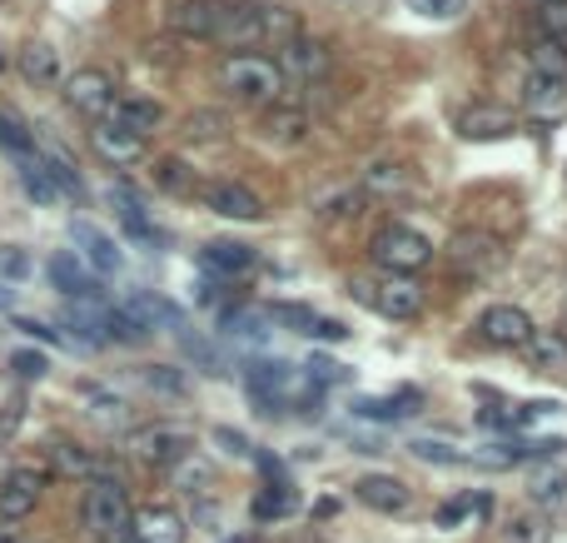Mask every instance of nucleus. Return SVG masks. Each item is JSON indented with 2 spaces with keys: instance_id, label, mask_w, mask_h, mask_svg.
I'll list each match as a JSON object with an SVG mask.
<instances>
[{
  "instance_id": "nucleus-55",
  "label": "nucleus",
  "mask_w": 567,
  "mask_h": 543,
  "mask_svg": "<svg viewBox=\"0 0 567 543\" xmlns=\"http://www.w3.org/2000/svg\"><path fill=\"white\" fill-rule=\"evenodd\" d=\"M15 329H25L31 339H45V344H60V335L50 325H41V319H15Z\"/></svg>"
},
{
  "instance_id": "nucleus-30",
  "label": "nucleus",
  "mask_w": 567,
  "mask_h": 543,
  "mask_svg": "<svg viewBox=\"0 0 567 543\" xmlns=\"http://www.w3.org/2000/svg\"><path fill=\"white\" fill-rule=\"evenodd\" d=\"M408 180H413V170H404L398 160H374L359 180V190L364 195H398V190H408Z\"/></svg>"
},
{
  "instance_id": "nucleus-61",
  "label": "nucleus",
  "mask_w": 567,
  "mask_h": 543,
  "mask_svg": "<svg viewBox=\"0 0 567 543\" xmlns=\"http://www.w3.org/2000/svg\"><path fill=\"white\" fill-rule=\"evenodd\" d=\"M0 70H5V55H0Z\"/></svg>"
},
{
  "instance_id": "nucleus-1",
  "label": "nucleus",
  "mask_w": 567,
  "mask_h": 543,
  "mask_svg": "<svg viewBox=\"0 0 567 543\" xmlns=\"http://www.w3.org/2000/svg\"><path fill=\"white\" fill-rule=\"evenodd\" d=\"M215 86L225 90L229 100H239V105H279L284 100V70H279V60H269V55L259 50H229L225 60L215 66Z\"/></svg>"
},
{
  "instance_id": "nucleus-18",
  "label": "nucleus",
  "mask_w": 567,
  "mask_h": 543,
  "mask_svg": "<svg viewBox=\"0 0 567 543\" xmlns=\"http://www.w3.org/2000/svg\"><path fill=\"white\" fill-rule=\"evenodd\" d=\"M70 245H76V254L90 264L95 274H115L120 264H125V254H120V245L105 235L100 225H90V219H76L70 225Z\"/></svg>"
},
{
  "instance_id": "nucleus-53",
  "label": "nucleus",
  "mask_w": 567,
  "mask_h": 543,
  "mask_svg": "<svg viewBox=\"0 0 567 543\" xmlns=\"http://www.w3.org/2000/svg\"><path fill=\"white\" fill-rule=\"evenodd\" d=\"M304 335H314V339H349V325H343V319H324V315H314L309 325H304Z\"/></svg>"
},
{
  "instance_id": "nucleus-42",
  "label": "nucleus",
  "mask_w": 567,
  "mask_h": 543,
  "mask_svg": "<svg viewBox=\"0 0 567 543\" xmlns=\"http://www.w3.org/2000/svg\"><path fill=\"white\" fill-rule=\"evenodd\" d=\"M105 339H110V344H145L150 335H145V329L129 319L125 305H110L105 309Z\"/></svg>"
},
{
  "instance_id": "nucleus-32",
  "label": "nucleus",
  "mask_w": 567,
  "mask_h": 543,
  "mask_svg": "<svg viewBox=\"0 0 567 543\" xmlns=\"http://www.w3.org/2000/svg\"><path fill=\"white\" fill-rule=\"evenodd\" d=\"M150 174H155V185L165 190V195H194V170L180 160V155H160V160L150 165Z\"/></svg>"
},
{
  "instance_id": "nucleus-29",
  "label": "nucleus",
  "mask_w": 567,
  "mask_h": 543,
  "mask_svg": "<svg viewBox=\"0 0 567 543\" xmlns=\"http://www.w3.org/2000/svg\"><path fill=\"white\" fill-rule=\"evenodd\" d=\"M21 76L35 80V86H55L60 80V55H55V45L45 41H31L21 50Z\"/></svg>"
},
{
  "instance_id": "nucleus-56",
  "label": "nucleus",
  "mask_w": 567,
  "mask_h": 543,
  "mask_svg": "<svg viewBox=\"0 0 567 543\" xmlns=\"http://www.w3.org/2000/svg\"><path fill=\"white\" fill-rule=\"evenodd\" d=\"M0 543H21V523H11V519H0Z\"/></svg>"
},
{
  "instance_id": "nucleus-44",
  "label": "nucleus",
  "mask_w": 567,
  "mask_h": 543,
  "mask_svg": "<svg viewBox=\"0 0 567 543\" xmlns=\"http://www.w3.org/2000/svg\"><path fill=\"white\" fill-rule=\"evenodd\" d=\"M404 404H418V394L404 389V394H394V399H359L353 414H359V419H398V414H408Z\"/></svg>"
},
{
  "instance_id": "nucleus-50",
  "label": "nucleus",
  "mask_w": 567,
  "mask_h": 543,
  "mask_svg": "<svg viewBox=\"0 0 567 543\" xmlns=\"http://www.w3.org/2000/svg\"><path fill=\"white\" fill-rule=\"evenodd\" d=\"M349 380V370H343V364H333V359H309V384L314 389H324V384H343Z\"/></svg>"
},
{
  "instance_id": "nucleus-51",
  "label": "nucleus",
  "mask_w": 567,
  "mask_h": 543,
  "mask_svg": "<svg viewBox=\"0 0 567 543\" xmlns=\"http://www.w3.org/2000/svg\"><path fill=\"white\" fill-rule=\"evenodd\" d=\"M418 15H429V21H453V15H463V5L468 0H408Z\"/></svg>"
},
{
  "instance_id": "nucleus-43",
  "label": "nucleus",
  "mask_w": 567,
  "mask_h": 543,
  "mask_svg": "<svg viewBox=\"0 0 567 543\" xmlns=\"http://www.w3.org/2000/svg\"><path fill=\"white\" fill-rule=\"evenodd\" d=\"M170 474H174V484H180L184 494H204V489H209V478H215V468L204 464V459L190 454V459H180V464H174Z\"/></svg>"
},
{
  "instance_id": "nucleus-31",
  "label": "nucleus",
  "mask_w": 567,
  "mask_h": 543,
  "mask_svg": "<svg viewBox=\"0 0 567 543\" xmlns=\"http://www.w3.org/2000/svg\"><path fill=\"white\" fill-rule=\"evenodd\" d=\"M359 210H368V195L359 185L324 190V195L314 200V215H319V219H349V215H359Z\"/></svg>"
},
{
  "instance_id": "nucleus-8",
  "label": "nucleus",
  "mask_w": 567,
  "mask_h": 543,
  "mask_svg": "<svg viewBox=\"0 0 567 543\" xmlns=\"http://www.w3.org/2000/svg\"><path fill=\"white\" fill-rule=\"evenodd\" d=\"M45 274H50V284L65 294V299H70V305H105V284H100V274L90 270L76 250L50 254Z\"/></svg>"
},
{
  "instance_id": "nucleus-35",
  "label": "nucleus",
  "mask_w": 567,
  "mask_h": 543,
  "mask_svg": "<svg viewBox=\"0 0 567 543\" xmlns=\"http://www.w3.org/2000/svg\"><path fill=\"white\" fill-rule=\"evenodd\" d=\"M41 160H45V170H50V180H55V190H60V195H70V200L86 195V180H80V170L70 165V155H65L60 145H55V150H45Z\"/></svg>"
},
{
  "instance_id": "nucleus-48",
  "label": "nucleus",
  "mask_w": 567,
  "mask_h": 543,
  "mask_svg": "<svg viewBox=\"0 0 567 543\" xmlns=\"http://www.w3.org/2000/svg\"><path fill=\"white\" fill-rule=\"evenodd\" d=\"M473 509H488V499H468V494H463V499H449V504H439L433 523H439V529H463Z\"/></svg>"
},
{
  "instance_id": "nucleus-24",
  "label": "nucleus",
  "mask_w": 567,
  "mask_h": 543,
  "mask_svg": "<svg viewBox=\"0 0 567 543\" xmlns=\"http://www.w3.org/2000/svg\"><path fill=\"white\" fill-rule=\"evenodd\" d=\"M528 370L537 374H563L567 370V335L563 329H533V339L523 344Z\"/></svg>"
},
{
  "instance_id": "nucleus-16",
  "label": "nucleus",
  "mask_w": 567,
  "mask_h": 543,
  "mask_svg": "<svg viewBox=\"0 0 567 543\" xmlns=\"http://www.w3.org/2000/svg\"><path fill=\"white\" fill-rule=\"evenodd\" d=\"M314 131V115L304 105H269L264 120H259V135H264L269 145H279V150H294V145H304Z\"/></svg>"
},
{
  "instance_id": "nucleus-20",
  "label": "nucleus",
  "mask_w": 567,
  "mask_h": 543,
  "mask_svg": "<svg viewBox=\"0 0 567 543\" xmlns=\"http://www.w3.org/2000/svg\"><path fill=\"white\" fill-rule=\"evenodd\" d=\"M90 145H95V155L105 165H115V170L145 160V140H139V135H129V131H120L115 120H95V125H90Z\"/></svg>"
},
{
  "instance_id": "nucleus-14",
  "label": "nucleus",
  "mask_w": 567,
  "mask_h": 543,
  "mask_svg": "<svg viewBox=\"0 0 567 543\" xmlns=\"http://www.w3.org/2000/svg\"><path fill=\"white\" fill-rule=\"evenodd\" d=\"M165 21L184 41H215L219 21H225V0H174L170 11H165Z\"/></svg>"
},
{
  "instance_id": "nucleus-17",
  "label": "nucleus",
  "mask_w": 567,
  "mask_h": 543,
  "mask_svg": "<svg viewBox=\"0 0 567 543\" xmlns=\"http://www.w3.org/2000/svg\"><path fill=\"white\" fill-rule=\"evenodd\" d=\"M125 309L145 335H150V329H170V335H184V329H190L184 325V309L174 305V299H165V294H155V290H135L125 299Z\"/></svg>"
},
{
  "instance_id": "nucleus-59",
  "label": "nucleus",
  "mask_w": 567,
  "mask_h": 543,
  "mask_svg": "<svg viewBox=\"0 0 567 543\" xmlns=\"http://www.w3.org/2000/svg\"><path fill=\"white\" fill-rule=\"evenodd\" d=\"M0 309H11V290L5 284H0Z\"/></svg>"
},
{
  "instance_id": "nucleus-33",
  "label": "nucleus",
  "mask_w": 567,
  "mask_h": 543,
  "mask_svg": "<svg viewBox=\"0 0 567 543\" xmlns=\"http://www.w3.org/2000/svg\"><path fill=\"white\" fill-rule=\"evenodd\" d=\"M294 509H299V494H294V484H269V489L254 494V519H259V523L290 519Z\"/></svg>"
},
{
  "instance_id": "nucleus-27",
  "label": "nucleus",
  "mask_w": 567,
  "mask_h": 543,
  "mask_svg": "<svg viewBox=\"0 0 567 543\" xmlns=\"http://www.w3.org/2000/svg\"><path fill=\"white\" fill-rule=\"evenodd\" d=\"M115 215H120V225H125V235H129V239H139V245H165V235L155 229V219L145 215L139 195H129L125 185L115 190Z\"/></svg>"
},
{
  "instance_id": "nucleus-11",
  "label": "nucleus",
  "mask_w": 567,
  "mask_h": 543,
  "mask_svg": "<svg viewBox=\"0 0 567 543\" xmlns=\"http://www.w3.org/2000/svg\"><path fill=\"white\" fill-rule=\"evenodd\" d=\"M279 70H284V80L319 86V80L333 70V50L324 41H314V35H294V41L284 45V55H279Z\"/></svg>"
},
{
  "instance_id": "nucleus-15",
  "label": "nucleus",
  "mask_w": 567,
  "mask_h": 543,
  "mask_svg": "<svg viewBox=\"0 0 567 543\" xmlns=\"http://www.w3.org/2000/svg\"><path fill=\"white\" fill-rule=\"evenodd\" d=\"M41 499H45V478L35 468H15V474L0 478V519H11V523L31 519L41 509Z\"/></svg>"
},
{
  "instance_id": "nucleus-3",
  "label": "nucleus",
  "mask_w": 567,
  "mask_h": 543,
  "mask_svg": "<svg viewBox=\"0 0 567 543\" xmlns=\"http://www.w3.org/2000/svg\"><path fill=\"white\" fill-rule=\"evenodd\" d=\"M135 509H129V489L120 478H95L80 499V523H86L95 539H115V533L129 529Z\"/></svg>"
},
{
  "instance_id": "nucleus-46",
  "label": "nucleus",
  "mask_w": 567,
  "mask_h": 543,
  "mask_svg": "<svg viewBox=\"0 0 567 543\" xmlns=\"http://www.w3.org/2000/svg\"><path fill=\"white\" fill-rule=\"evenodd\" d=\"M408 454H413V459H423V464H443V468H453V464H468V454H458V449L439 444V439H413V444H408Z\"/></svg>"
},
{
  "instance_id": "nucleus-23",
  "label": "nucleus",
  "mask_w": 567,
  "mask_h": 543,
  "mask_svg": "<svg viewBox=\"0 0 567 543\" xmlns=\"http://www.w3.org/2000/svg\"><path fill=\"white\" fill-rule=\"evenodd\" d=\"M105 309H110V299H105V305H65L60 325L70 329V344L105 349L110 344V339H105Z\"/></svg>"
},
{
  "instance_id": "nucleus-9",
  "label": "nucleus",
  "mask_w": 567,
  "mask_h": 543,
  "mask_svg": "<svg viewBox=\"0 0 567 543\" xmlns=\"http://www.w3.org/2000/svg\"><path fill=\"white\" fill-rule=\"evenodd\" d=\"M449 260L463 274H492L508 264V250H503V239L488 235V229H458L449 239Z\"/></svg>"
},
{
  "instance_id": "nucleus-4",
  "label": "nucleus",
  "mask_w": 567,
  "mask_h": 543,
  "mask_svg": "<svg viewBox=\"0 0 567 543\" xmlns=\"http://www.w3.org/2000/svg\"><path fill=\"white\" fill-rule=\"evenodd\" d=\"M353 299L378 309L384 319H418L423 315V284L408 274H388V280H353Z\"/></svg>"
},
{
  "instance_id": "nucleus-49",
  "label": "nucleus",
  "mask_w": 567,
  "mask_h": 543,
  "mask_svg": "<svg viewBox=\"0 0 567 543\" xmlns=\"http://www.w3.org/2000/svg\"><path fill=\"white\" fill-rule=\"evenodd\" d=\"M11 370H15V380H45V374H50V359H45L41 349H15Z\"/></svg>"
},
{
  "instance_id": "nucleus-34",
  "label": "nucleus",
  "mask_w": 567,
  "mask_h": 543,
  "mask_svg": "<svg viewBox=\"0 0 567 543\" xmlns=\"http://www.w3.org/2000/svg\"><path fill=\"white\" fill-rule=\"evenodd\" d=\"M50 459H55V468H60L65 478H90V484L100 478V459L86 454L80 444H50Z\"/></svg>"
},
{
  "instance_id": "nucleus-6",
  "label": "nucleus",
  "mask_w": 567,
  "mask_h": 543,
  "mask_svg": "<svg viewBox=\"0 0 567 543\" xmlns=\"http://www.w3.org/2000/svg\"><path fill=\"white\" fill-rule=\"evenodd\" d=\"M65 100H70L80 115H90V120H110V110H115V100H120V86H115L110 70L80 66L76 76H65Z\"/></svg>"
},
{
  "instance_id": "nucleus-45",
  "label": "nucleus",
  "mask_w": 567,
  "mask_h": 543,
  "mask_svg": "<svg viewBox=\"0 0 567 543\" xmlns=\"http://www.w3.org/2000/svg\"><path fill=\"white\" fill-rule=\"evenodd\" d=\"M537 31H543V41L567 45V0H543V11H537Z\"/></svg>"
},
{
  "instance_id": "nucleus-21",
  "label": "nucleus",
  "mask_w": 567,
  "mask_h": 543,
  "mask_svg": "<svg viewBox=\"0 0 567 543\" xmlns=\"http://www.w3.org/2000/svg\"><path fill=\"white\" fill-rule=\"evenodd\" d=\"M353 494H359V504L374 509V513H404L408 504H413V489L394 474H364L359 484H353Z\"/></svg>"
},
{
  "instance_id": "nucleus-28",
  "label": "nucleus",
  "mask_w": 567,
  "mask_h": 543,
  "mask_svg": "<svg viewBox=\"0 0 567 543\" xmlns=\"http://www.w3.org/2000/svg\"><path fill=\"white\" fill-rule=\"evenodd\" d=\"M523 100H528V110H533V115H557V110L567 105V80H557V76H528Z\"/></svg>"
},
{
  "instance_id": "nucleus-52",
  "label": "nucleus",
  "mask_w": 567,
  "mask_h": 543,
  "mask_svg": "<svg viewBox=\"0 0 567 543\" xmlns=\"http://www.w3.org/2000/svg\"><path fill=\"white\" fill-rule=\"evenodd\" d=\"M225 329H229L235 339H254V344L264 339V319H259V315H229Z\"/></svg>"
},
{
  "instance_id": "nucleus-26",
  "label": "nucleus",
  "mask_w": 567,
  "mask_h": 543,
  "mask_svg": "<svg viewBox=\"0 0 567 543\" xmlns=\"http://www.w3.org/2000/svg\"><path fill=\"white\" fill-rule=\"evenodd\" d=\"M76 399L86 404L90 419H100V425H110V429L129 419V399H125V394H115V389H105V384H80Z\"/></svg>"
},
{
  "instance_id": "nucleus-58",
  "label": "nucleus",
  "mask_w": 567,
  "mask_h": 543,
  "mask_svg": "<svg viewBox=\"0 0 567 543\" xmlns=\"http://www.w3.org/2000/svg\"><path fill=\"white\" fill-rule=\"evenodd\" d=\"M100 543H139V539H135V533L125 529V533H115V539H100Z\"/></svg>"
},
{
  "instance_id": "nucleus-19",
  "label": "nucleus",
  "mask_w": 567,
  "mask_h": 543,
  "mask_svg": "<svg viewBox=\"0 0 567 543\" xmlns=\"http://www.w3.org/2000/svg\"><path fill=\"white\" fill-rule=\"evenodd\" d=\"M129 533H135L139 543H184L190 539V523H184V513L170 509V504H150V509H135Z\"/></svg>"
},
{
  "instance_id": "nucleus-37",
  "label": "nucleus",
  "mask_w": 567,
  "mask_h": 543,
  "mask_svg": "<svg viewBox=\"0 0 567 543\" xmlns=\"http://www.w3.org/2000/svg\"><path fill=\"white\" fill-rule=\"evenodd\" d=\"M0 150L11 160H31L35 155V135L25 131V120H15L11 110H0Z\"/></svg>"
},
{
  "instance_id": "nucleus-12",
  "label": "nucleus",
  "mask_w": 567,
  "mask_h": 543,
  "mask_svg": "<svg viewBox=\"0 0 567 543\" xmlns=\"http://www.w3.org/2000/svg\"><path fill=\"white\" fill-rule=\"evenodd\" d=\"M200 200L209 215L219 219H239V225H254V219H264V200L254 195L249 185H239V180H215V185H200Z\"/></svg>"
},
{
  "instance_id": "nucleus-47",
  "label": "nucleus",
  "mask_w": 567,
  "mask_h": 543,
  "mask_svg": "<svg viewBox=\"0 0 567 543\" xmlns=\"http://www.w3.org/2000/svg\"><path fill=\"white\" fill-rule=\"evenodd\" d=\"M508 543H547V523L537 519V513H513L503 529Z\"/></svg>"
},
{
  "instance_id": "nucleus-57",
  "label": "nucleus",
  "mask_w": 567,
  "mask_h": 543,
  "mask_svg": "<svg viewBox=\"0 0 567 543\" xmlns=\"http://www.w3.org/2000/svg\"><path fill=\"white\" fill-rule=\"evenodd\" d=\"M5 274H25V254L5 250Z\"/></svg>"
},
{
  "instance_id": "nucleus-38",
  "label": "nucleus",
  "mask_w": 567,
  "mask_h": 543,
  "mask_svg": "<svg viewBox=\"0 0 567 543\" xmlns=\"http://www.w3.org/2000/svg\"><path fill=\"white\" fill-rule=\"evenodd\" d=\"M139 380L150 384L155 394H165V399H184V394H190V380H184V370H174V364H145Z\"/></svg>"
},
{
  "instance_id": "nucleus-40",
  "label": "nucleus",
  "mask_w": 567,
  "mask_h": 543,
  "mask_svg": "<svg viewBox=\"0 0 567 543\" xmlns=\"http://www.w3.org/2000/svg\"><path fill=\"white\" fill-rule=\"evenodd\" d=\"M528 494H533V504L557 509V504H567V474H563V468H533V484H528Z\"/></svg>"
},
{
  "instance_id": "nucleus-22",
  "label": "nucleus",
  "mask_w": 567,
  "mask_h": 543,
  "mask_svg": "<svg viewBox=\"0 0 567 543\" xmlns=\"http://www.w3.org/2000/svg\"><path fill=\"white\" fill-rule=\"evenodd\" d=\"M110 120H115L120 131L139 135V140H150V135L165 125V105H160V100H150V95H135V90H129V95H120V100H115Z\"/></svg>"
},
{
  "instance_id": "nucleus-41",
  "label": "nucleus",
  "mask_w": 567,
  "mask_h": 543,
  "mask_svg": "<svg viewBox=\"0 0 567 543\" xmlns=\"http://www.w3.org/2000/svg\"><path fill=\"white\" fill-rule=\"evenodd\" d=\"M229 135V120L219 110H194L184 115V140H225Z\"/></svg>"
},
{
  "instance_id": "nucleus-39",
  "label": "nucleus",
  "mask_w": 567,
  "mask_h": 543,
  "mask_svg": "<svg viewBox=\"0 0 567 543\" xmlns=\"http://www.w3.org/2000/svg\"><path fill=\"white\" fill-rule=\"evenodd\" d=\"M528 60H533V76H557V80H567V45L543 41V35H537L533 50H528Z\"/></svg>"
},
{
  "instance_id": "nucleus-7",
  "label": "nucleus",
  "mask_w": 567,
  "mask_h": 543,
  "mask_svg": "<svg viewBox=\"0 0 567 543\" xmlns=\"http://www.w3.org/2000/svg\"><path fill=\"white\" fill-rule=\"evenodd\" d=\"M245 389H249V399H254L264 414H279L284 404H294L299 374H294L290 364H279V359H254L249 374H245Z\"/></svg>"
},
{
  "instance_id": "nucleus-2",
  "label": "nucleus",
  "mask_w": 567,
  "mask_h": 543,
  "mask_svg": "<svg viewBox=\"0 0 567 543\" xmlns=\"http://www.w3.org/2000/svg\"><path fill=\"white\" fill-rule=\"evenodd\" d=\"M368 254H374L378 270L408 274V280H413L418 270H429L439 250H433V239L413 225H378L374 239H368Z\"/></svg>"
},
{
  "instance_id": "nucleus-10",
  "label": "nucleus",
  "mask_w": 567,
  "mask_h": 543,
  "mask_svg": "<svg viewBox=\"0 0 567 543\" xmlns=\"http://www.w3.org/2000/svg\"><path fill=\"white\" fill-rule=\"evenodd\" d=\"M473 329H478V339L492 344V349H523L537 325H533V315L518 309V305H488Z\"/></svg>"
},
{
  "instance_id": "nucleus-5",
  "label": "nucleus",
  "mask_w": 567,
  "mask_h": 543,
  "mask_svg": "<svg viewBox=\"0 0 567 543\" xmlns=\"http://www.w3.org/2000/svg\"><path fill=\"white\" fill-rule=\"evenodd\" d=\"M129 454L150 468H174L194 454V434L184 425H145L129 434Z\"/></svg>"
},
{
  "instance_id": "nucleus-13",
  "label": "nucleus",
  "mask_w": 567,
  "mask_h": 543,
  "mask_svg": "<svg viewBox=\"0 0 567 543\" xmlns=\"http://www.w3.org/2000/svg\"><path fill=\"white\" fill-rule=\"evenodd\" d=\"M453 131H458L463 140H503V135L518 131V115L508 105H492V100H473V105L458 110Z\"/></svg>"
},
{
  "instance_id": "nucleus-60",
  "label": "nucleus",
  "mask_w": 567,
  "mask_h": 543,
  "mask_svg": "<svg viewBox=\"0 0 567 543\" xmlns=\"http://www.w3.org/2000/svg\"><path fill=\"white\" fill-rule=\"evenodd\" d=\"M225 543H254V539H245V533H239V539H225Z\"/></svg>"
},
{
  "instance_id": "nucleus-54",
  "label": "nucleus",
  "mask_w": 567,
  "mask_h": 543,
  "mask_svg": "<svg viewBox=\"0 0 567 543\" xmlns=\"http://www.w3.org/2000/svg\"><path fill=\"white\" fill-rule=\"evenodd\" d=\"M215 444H225V454H235V459H254L249 439H245V434H235V429H215Z\"/></svg>"
},
{
  "instance_id": "nucleus-36",
  "label": "nucleus",
  "mask_w": 567,
  "mask_h": 543,
  "mask_svg": "<svg viewBox=\"0 0 567 543\" xmlns=\"http://www.w3.org/2000/svg\"><path fill=\"white\" fill-rule=\"evenodd\" d=\"M15 165H21V185H25V195L31 200H41V205H55V200H60V190H55V180H50V170H45L41 155L15 160Z\"/></svg>"
},
{
  "instance_id": "nucleus-25",
  "label": "nucleus",
  "mask_w": 567,
  "mask_h": 543,
  "mask_svg": "<svg viewBox=\"0 0 567 543\" xmlns=\"http://www.w3.org/2000/svg\"><path fill=\"white\" fill-rule=\"evenodd\" d=\"M200 264L209 274H225V280H235V274L254 270V250H249V245H239V239H215V245H204V250H200Z\"/></svg>"
}]
</instances>
